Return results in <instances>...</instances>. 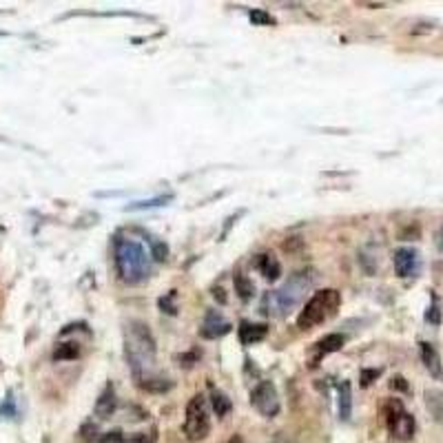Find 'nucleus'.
Returning a JSON list of instances; mask_svg holds the SVG:
<instances>
[{
    "mask_svg": "<svg viewBox=\"0 0 443 443\" xmlns=\"http://www.w3.org/2000/svg\"><path fill=\"white\" fill-rule=\"evenodd\" d=\"M126 359L137 379H142V370L153 366L156 361V342L149 326L142 321H131L126 328Z\"/></svg>",
    "mask_w": 443,
    "mask_h": 443,
    "instance_id": "obj_2",
    "label": "nucleus"
},
{
    "mask_svg": "<svg viewBox=\"0 0 443 443\" xmlns=\"http://www.w3.org/2000/svg\"><path fill=\"white\" fill-rule=\"evenodd\" d=\"M353 415V388L351 381H342L340 383V417L342 421H348Z\"/></svg>",
    "mask_w": 443,
    "mask_h": 443,
    "instance_id": "obj_13",
    "label": "nucleus"
},
{
    "mask_svg": "<svg viewBox=\"0 0 443 443\" xmlns=\"http://www.w3.org/2000/svg\"><path fill=\"white\" fill-rule=\"evenodd\" d=\"M226 333H231V324L222 317L219 312H208L206 321L202 326V337H206V340H217V337Z\"/></svg>",
    "mask_w": 443,
    "mask_h": 443,
    "instance_id": "obj_9",
    "label": "nucleus"
},
{
    "mask_svg": "<svg viewBox=\"0 0 443 443\" xmlns=\"http://www.w3.org/2000/svg\"><path fill=\"white\" fill-rule=\"evenodd\" d=\"M98 443H124V435L120 433V430H111V433H104Z\"/></svg>",
    "mask_w": 443,
    "mask_h": 443,
    "instance_id": "obj_23",
    "label": "nucleus"
},
{
    "mask_svg": "<svg viewBox=\"0 0 443 443\" xmlns=\"http://www.w3.org/2000/svg\"><path fill=\"white\" fill-rule=\"evenodd\" d=\"M171 200H173L171 193L158 195V197H151V200H142V202H135L131 206H126V211H144V208H156V206H162V204H169Z\"/></svg>",
    "mask_w": 443,
    "mask_h": 443,
    "instance_id": "obj_17",
    "label": "nucleus"
},
{
    "mask_svg": "<svg viewBox=\"0 0 443 443\" xmlns=\"http://www.w3.org/2000/svg\"><path fill=\"white\" fill-rule=\"evenodd\" d=\"M213 295H215V299H219V304H224V301H226L224 290H222V288H215V290H213Z\"/></svg>",
    "mask_w": 443,
    "mask_h": 443,
    "instance_id": "obj_26",
    "label": "nucleus"
},
{
    "mask_svg": "<svg viewBox=\"0 0 443 443\" xmlns=\"http://www.w3.org/2000/svg\"><path fill=\"white\" fill-rule=\"evenodd\" d=\"M381 377V370L379 368H364L359 372V381H361V386L368 388L372 381H377Z\"/></svg>",
    "mask_w": 443,
    "mask_h": 443,
    "instance_id": "obj_20",
    "label": "nucleus"
},
{
    "mask_svg": "<svg viewBox=\"0 0 443 443\" xmlns=\"http://www.w3.org/2000/svg\"><path fill=\"white\" fill-rule=\"evenodd\" d=\"M344 344H346V335H342V333H331V335H326V337H321V340L315 344L317 346V351L319 353H337V351H342L344 348Z\"/></svg>",
    "mask_w": 443,
    "mask_h": 443,
    "instance_id": "obj_14",
    "label": "nucleus"
},
{
    "mask_svg": "<svg viewBox=\"0 0 443 443\" xmlns=\"http://www.w3.org/2000/svg\"><path fill=\"white\" fill-rule=\"evenodd\" d=\"M310 286V279L306 277V273H297L288 279V282L279 288V290H273V293L266 295V304H268V315H273V317H279V315L288 312L290 308H295L301 297L306 295V290Z\"/></svg>",
    "mask_w": 443,
    "mask_h": 443,
    "instance_id": "obj_3",
    "label": "nucleus"
},
{
    "mask_svg": "<svg viewBox=\"0 0 443 443\" xmlns=\"http://www.w3.org/2000/svg\"><path fill=\"white\" fill-rule=\"evenodd\" d=\"M390 388L392 390H401V392H408L410 388H408V383H406V379L403 377H394L392 381H390Z\"/></svg>",
    "mask_w": 443,
    "mask_h": 443,
    "instance_id": "obj_25",
    "label": "nucleus"
},
{
    "mask_svg": "<svg viewBox=\"0 0 443 443\" xmlns=\"http://www.w3.org/2000/svg\"><path fill=\"white\" fill-rule=\"evenodd\" d=\"M394 271H397L399 277L408 279V277H415L419 271V253L415 249H397L394 251Z\"/></svg>",
    "mask_w": 443,
    "mask_h": 443,
    "instance_id": "obj_8",
    "label": "nucleus"
},
{
    "mask_svg": "<svg viewBox=\"0 0 443 443\" xmlns=\"http://www.w3.org/2000/svg\"><path fill=\"white\" fill-rule=\"evenodd\" d=\"M211 403H213V410H215L217 417H226L231 412V399L226 397L224 392L213 390L211 392Z\"/></svg>",
    "mask_w": 443,
    "mask_h": 443,
    "instance_id": "obj_19",
    "label": "nucleus"
},
{
    "mask_svg": "<svg viewBox=\"0 0 443 443\" xmlns=\"http://www.w3.org/2000/svg\"><path fill=\"white\" fill-rule=\"evenodd\" d=\"M208 430H211V421H208L206 403L200 394L189 401L186 406V419H184V433L191 441H202L208 437Z\"/></svg>",
    "mask_w": 443,
    "mask_h": 443,
    "instance_id": "obj_5",
    "label": "nucleus"
},
{
    "mask_svg": "<svg viewBox=\"0 0 443 443\" xmlns=\"http://www.w3.org/2000/svg\"><path fill=\"white\" fill-rule=\"evenodd\" d=\"M80 355V346L76 342H69V344H60L53 351V359L56 361H69V359H76Z\"/></svg>",
    "mask_w": 443,
    "mask_h": 443,
    "instance_id": "obj_18",
    "label": "nucleus"
},
{
    "mask_svg": "<svg viewBox=\"0 0 443 443\" xmlns=\"http://www.w3.org/2000/svg\"><path fill=\"white\" fill-rule=\"evenodd\" d=\"M439 246H441V251H443V231H441V235H439Z\"/></svg>",
    "mask_w": 443,
    "mask_h": 443,
    "instance_id": "obj_27",
    "label": "nucleus"
},
{
    "mask_svg": "<svg viewBox=\"0 0 443 443\" xmlns=\"http://www.w3.org/2000/svg\"><path fill=\"white\" fill-rule=\"evenodd\" d=\"M249 16H251V20L255 22V25H275V18L271 14H266L264 9H253Z\"/></svg>",
    "mask_w": 443,
    "mask_h": 443,
    "instance_id": "obj_21",
    "label": "nucleus"
},
{
    "mask_svg": "<svg viewBox=\"0 0 443 443\" xmlns=\"http://www.w3.org/2000/svg\"><path fill=\"white\" fill-rule=\"evenodd\" d=\"M386 421L388 433L397 441H410L415 437V417L406 412V408L399 399H392L386 406Z\"/></svg>",
    "mask_w": 443,
    "mask_h": 443,
    "instance_id": "obj_6",
    "label": "nucleus"
},
{
    "mask_svg": "<svg viewBox=\"0 0 443 443\" xmlns=\"http://www.w3.org/2000/svg\"><path fill=\"white\" fill-rule=\"evenodd\" d=\"M115 406H118V401H115V390L113 386H107L96 401V415L100 419H109L115 412Z\"/></svg>",
    "mask_w": 443,
    "mask_h": 443,
    "instance_id": "obj_12",
    "label": "nucleus"
},
{
    "mask_svg": "<svg viewBox=\"0 0 443 443\" xmlns=\"http://www.w3.org/2000/svg\"><path fill=\"white\" fill-rule=\"evenodd\" d=\"M268 328H266V324H251V321H244L240 326V340L244 346H253V344H258L262 342L264 337H266Z\"/></svg>",
    "mask_w": 443,
    "mask_h": 443,
    "instance_id": "obj_11",
    "label": "nucleus"
},
{
    "mask_svg": "<svg viewBox=\"0 0 443 443\" xmlns=\"http://www.w3.org/2000/svg\"><path fill=\"white\" fill-rule=\"evenodd\" d=\"M258 266H260L262 275H264L266 279H271V282H273V279H277L279 275H282V264H279V260L273 258V255H260Z\"/></svg>",
    "mask_w": 443,
    "mask_h": 443,
    "instance_id": "obj_15",
    "label": "nucleus"
},
{
    "mask_svg": "<svg viewBox=\"0 0 443 443\" xmlns=\"http://www.w3.org/2000/svg\"><path fill=\"white\" fill-rule=\"evenodd\" d=\"M233 284H235V293L240 295V299L249 301V299L253 297L255 286H253V282H251V279H249L246 275H244V273H237L235 279H233Z\"/></svg>",
    "mask_w": 443,
    "mask_h": 443,
    "instance_id": "obj_16",
    "label": "nucleus"
},
{
    "mask_svg": "<svg viewBox=\"0 0 443 443\" xmlns=\"http://www.w3.org/2000/svg\"><path fill=\"white\" fill-rule=\"evenodd\" d=\"M151 253H153V258H156L158 262H165L167 255H169V246H167L165 242L153 240V242H151Z\"/></svg>",
    "mask_w": 443,
    "mask_h": 443,
    "instance_id": "obj_22",
    "label": "nucleus"
},
{
    "mask_svg": "<svg viewBox=\"0 0 443 443\" xmlns=\"http://www.w3.org/2000/svg\"><path fill=\"white\" fill-rule=\"evenodd\" d=\"M113 255H115V268H118V275L122 282L140 284L149 277V273H151L149 258L137 242L118 237L113 246Z\"/></svg>",
    "mask_w": 443,
    "mask_h": 443,
    "instance_id": "obj_1",
    "label": "nucleus"
},
{
    "mask_svg": "<svg viewBox=\"0 0 443 443\" xmlns=\"http://www.w3.org/2000/svg\"><path fill=\"white\" fill-rule=\"evenodd\" d=\"M421 359H424V366L428 368V372L433 375L435 379H443V368H441V359L439 353L433 344L421 342Z\"/></svg>",
    "mask_w": 443,
    "mask_h": 443,
    "instance_id": "obj_10",
    "label": "nucleus"
},
{
    "mask_svg": "<svg viewBox=\"0 0 443 443\" xmlns=\"http://www.w3.org/2000/svg\"><path fill=\"white\" fill-rule=\"evenodd\" d=\"M426 319H428L430 324H435V326L441 324V310H439L437 301H433V304H430V308H428V312H426Z\"/></svg>",
    "mask_w": 443,
    "mask_h": 443,
    "instance_id": "obj_24",
    "label": "nucleus"
},
{
    "mask_svg": "<svg viewBox=\"0 0 443 443\" xmlns=\"http://www.w3.org/2000/svg\"><path fill=\"white\" fill-rule=\"evenodd\" d=\"M251 403L255 410L262 412L264 417H277L279 415V394L273 381H260L258 386L251 390Z\"/></svg>",
    "mask_w": 443,
    "mask_h": 443,
    "instance_id": "obj_7",
    "label": "nucleus"
},
{
    "mask_svg": "<svg viewBox=\"0 0 443 443\" xmlns=\"http://www.w3.org/2000/svg\"><path fill=\"white\" fill-rule=\"evenodd\" d=\"M342 304V295L337 293L335 288H326V290H319V293H315L308 301L304 310L299 312L297 317V326L301 331H308L312 328V326L321 324L328 315H333L337 308H340Z\"/></svg>",
    "mask_w": 443,
    "mask_h": 443,
    "instance_id": "obj_4",
    "label": "nucleus"
}]
</instances>
